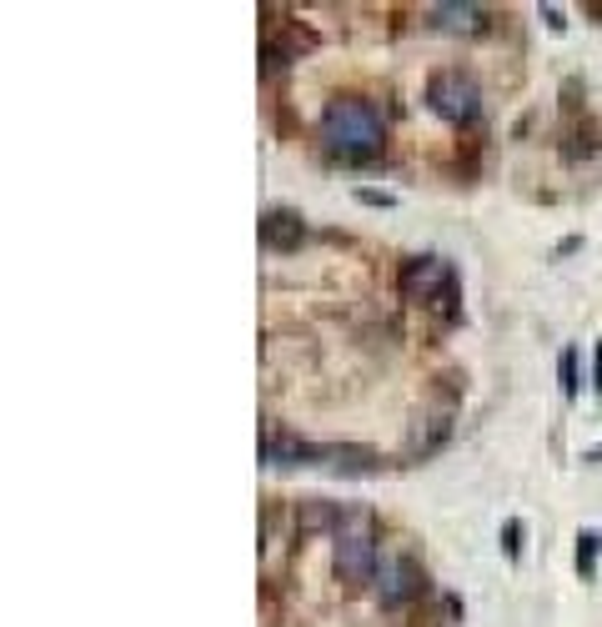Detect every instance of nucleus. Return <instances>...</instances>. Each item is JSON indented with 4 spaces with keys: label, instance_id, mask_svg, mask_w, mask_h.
<instances>
[{
    "label": "nucleus",
    "instance_id": "nucleus-1",
    "mask_svg": "<svg viewBox=\"0 0 602 627\" xmlns=\"http://www.w3.org/2000/svg\"><path fill=\"white\" fill-rule=\"evenodd\" d=\"M322 146L337 161H377L387 146V121L362 96H337L322 111Z\"/></svg>",
    "mask_w": 602,
    "mask_h": 627
},
{
    "label": "nucleus",
    "instance_id": "nucleus-2",
    "mask_svg": "<svg viewBox=\"0 0 602 627\" xmlns=\"http://www.w3.org/2000/svg\"><path fill=\"white\" fill-rule=\"evenodd\" d=\"M332 567L342 582H372L377 577V522L372 512H347V522L332 532Z\"/></svg>",
    "mask_w": 602,
    "mask_h": 627
},
{
    "label": "nucleus",
    "instance_id": "nucleus-3",
    "mask_svg": "<svg viewBox=\"0 0 602 627\" xmlns=\"http://www.w3.org/2000/svg\"><path fill=\"white\" fill-rule=\"evenodd\" d=\"M427 111L452 121V126H472L482 116V86L472 71L462 66H442L427 76Z\"/></svg>",
    "mask_w": 602,
    "mask_h": 627
},
{
    "label": "nucleus",
    "instance_id": "nucleus-4",
    "mask_svg": "<svg viewBox=\"0 0 602 627\" xmlns=\"http://www.w3.org/2000/svg\"><path fill=\"white\" fill-rule=\"evenodd\" d=\"M402 296L422 306H442V317L457 322V271L442 256H412L402 266Z\"/></svg>",
    "mask_w": 602,
    "mask_h": 627
},
{
    "label": "nucleus",
    "instance_id": "nucleus-5",
    "mask_svg": "<svg viewBox=\"0 0 602 627\" xmlns=\"http://www.w3.org/2000/svg\"><path fill=\"white\" fill-rule=\"evenodd\" d=\"M422 587H427V577H422V562H417V557H407V552L382 557V567H377V592H382V607H402V602L422 597Z\"/></svg>",
    "mask_w": 602,
    "mask_h": 627
},
{
    "label": "nucleus",
    "instance_id": "nucleus-6",
    "mask_svg": "<svg viewBox=\"0 0 602 627\" xmlns=\"http://www.w3.org/2000/svg\"><path fill=\"white\" fill-rule=\"evenodd\" d=\"M256 236H261L266 251L286 256V251H296L301 241H307V221H301V211H291V206H266Z\"/></svg>",
    "mask_w": 602,
    "mask_h": 627
},
{
    "label": "nucleus",
    "instance_id": "nucleus-7",
    "mask_svg": "<svg viewBox=\"0 0 602 627\" xmlns=\"http://www.w3.org/2000/svg\"><path fill=\"white\" fill-rule=\"evenodd\" d=\"M261 462L266 467H312L317 462V442H301L286 427H266L261 432Z\"/></svg>",
    "mask_w": 602,
    "mask_h": 627
},
{
    "label": "nucleus",
    "instance_id": "nucleus-8",
    "mask_svg": "<svg viewBox=\"0 0 602 627\" xmlns=\"http://www.w3.org/2000/svg\"><path fill=\"white\" fill-rule=\"evenodd\" d=\"M312 467H332V472H347V477H372L382 462L372 447H352V442H317V462Z\"/></svg>",
    "mask_w": 602,
    "mask_h": 627
},
{
    "label": "nucleus",
    "instance_id": "nucleus-9",
    "mask_svg": "<svg viewBox=\"0 0 602 627\" xmlns=\"http://www.w3.org/2000/svg\"><path fill=\"white\" fill-rule=\"evenodd\" d=\"M427 21L437 31H452V36H482L487 31V11L482 6H432Z\"/></svg>",
    "mask_w": 602,
    "mask_h": 627
},
{
    "label": "nucleus",
    "instance_id": "nucleus-10",
    "mask_svg": "<svg viewBox=\"0 0 602 627\" xmlns=\"http://www.w3.org/2000/svg\"><path fill=\"white\" fill-rule=\"evenodd\" d=\"M312 41H317V36H312V31H301V26H296V31H286V36H266V46H261V66L276 76V71H286L301 51H307Z\"/></svg>",
    "mask_w": 602,
    "mask_h": 627
},
{
    "label": "nucleus",
    "instance_id": "nucleus-11",
    "mask_svg": "<svg viewBox=\"0 0 602 627\" xmlns=\"http://www.w3.org/2000/svg\"><path fill=\"white\" fill-rule=\"evenodd\" d=\"M342 522H347V507L327 497H307L296 507V532H337Z\"/></svg>",
    "mask_w": 602,
    "mask_h": 627
},
{
    "label": "nucleus",
    "instance_id": "nucleus-12",
    "mask_svg": "<svg viewBox=\"0 0 602 627\" xmlns=\"http://www.w3.org/2000/svg\"><path fill=\"white\" fill-rule=\"evenodd\" d=\"M597 557H602V532H597V527H582V532H577V547H572V567H577L582 582L597 577Z\"/></svg>",
    "mask_w": 602,
    "mask_h": 627
},
{
    "label": "nucleus",
    "instance_id": "nucleus-13",
    "mask_svg": "<svg viewBox=\"0 0 602 627\" xmlns=\"http://www.w3.org/2000/svg\"><path fill=\"white\" fill-rule=\"evenodd\" d=\"M447 437H452V417H427V427H417V432H412V457H417V452H422V457H432Z\"/></svg>",
    "mask_w": 602,
    "mask_h": 627
},
{
    "label": "nucleus",
    "instance_id": "nucleus-14",
    "mask_svg": "<svg viewBox=\"0 0 602 627\" xmlns=\"http://www.w3.org/2000/svg\"><path fill=\"white\" fill-rule=\"evenodd\" d=\"M557 382H562V397H567V402H577V397H582V377H577V347H562V357H557Z\"/></svg>",
    "mask_w": 602,
    "mask_h": 627
},
{
    "label": "nucleus",
    "instance_id": "nucleus-15",
    "mask_svg": "<svg viewBox=\"0 0 602 627\" xmlns=\"http://www.w3.org/2000/svg\"><path fill=\"white\" fill-rule=\"evenodd\" d=\"M497 542H502V552H507V562H522V522H517V517H507V522H502V532H497Z\"/></svg>",
    "mask_w": 602,
    "mask_h": 627
},
{
    "label": "nucleus",
    "instance_id": "nucleus-16",
    "mask_svg": "<svg viewBox=\"0 0 602 627\" xmlns=\"http://www.w3.org/2000/svg\"><path fill=\"white\" fill-rule=\"evenodd\" d=\"M357 201H362V206H382V211H387V206H397V196H392V191H372V186H357Z\"/></svg>",
    "mask_w": 602,
    "mask_h": 627
},
{
    "label": "nucleus",
    "instance_id": "nucleus-17",
    "mask_svg": "<svg viewBox=\"0 0 602 627\" xmlns=\"http://www.w3.org/2000/svg\"><path fill=\"white\" fill-rule=\"evenodd\" d=\"M542 21H547V31H552V36H562V31H567V21H562V11H557V6H542Z\"/></svg>",
    "mask_w": 602,
    "mask_h": 627
},
{
    "label": "nucleus",
    "instance_id": "nucleus-18",
    "mask_svg": "<svg viewBox=\"0 0 602 627\" xmlns=\"http://www.w3.org/2000/svg\"><path fill=\"white\" fill-rule=\"evenodd\" d=\"M592 387L602 392V342H597V357H592Z\"/></svg>",
    "mask_w": 602,
    "mask_h": 627
},
{
    "label": "nucleus",
    "instance_id": "nucleus-19",
    "mask_svg": "<svg viewBox=\"0 0 602 627\" xmlns=\"http://www.w3.org/2000/svg\"><path fill=\"white\" fill-rule=\"evenodd\" d=\"M582 462H587V467H602V442H597V447H582Z\"/></svg>",
    "mask_w": 602,
    "mask_h": 627
}]
</instances>
